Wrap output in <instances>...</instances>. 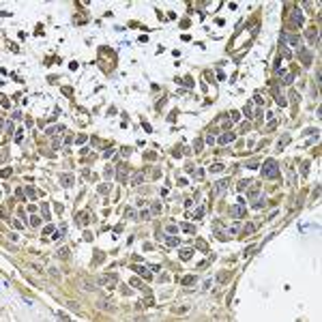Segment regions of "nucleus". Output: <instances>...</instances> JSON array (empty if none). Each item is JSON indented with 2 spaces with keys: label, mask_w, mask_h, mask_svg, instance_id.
I'll list each match as a JSON object with an SVG mask.
<instances>
[{
  "label": "nucleus",
  "mask_w": 322,
  "mask_h": 322,
  "mask_svg": "<svg viewBox=\"0 0 322 322\" xmlns=\"http://www.w3.org/2000/svg\"><path fill=\"white\" fill-rule=\"evenodd\" d=\"M62 238H64V228L60 232H54V241H62Z\"/></svg>",
  "instance_id": "bb28decb"
},
{
  "label": "nucleus",
  "mask_w": 322,
  "mask_h": 322,
  "mask_svg": "<svg viewBox=\"0 0 322 322\" xmlns=\"http://www.w3.org/2000/svg\"><path fill=\"white\" fill-rule=\"evenodd\" d=\"M247 185H249V178H247V181H243L241 185H238V189H245V187H247Z\"/></svg>",
  "instance_id": "a18cd8bd"
},
{
  "label": "nucleus",
  "mask_w": 322,
  "mask_h": 322,
  "mask_svg": "<svg viewBox=\"0 0 322 322\" xmlns=\"http://www.w3.org/2000/svg\"><path fill=\"white\" fill-rule=\"evenodd\" d=\"M58 318H60V320H69V316H67V314H62V312H58Z\"/></svg>",
  "instance_id": "c03bdc74"
},
{
  "label": "nucleus",
  "mask_w": 322,
  "mask_h": 322,
  "mask_svg": "<svg viewBox=\"0 0 322 322\" xmlns=\"http://www.w3.org/2000/svg\"><path fill=\"white\" fill-rule=\"evenodd\" d=\"M166 232H168V234H176V232H178V228H176V226H168V228H166Z\"/></svg>",
  "instance_id": "7c9ffc66"
},
{
  "label": "nucleus",
  "mask_w": 322,
  "mask_h": 322,
  "mask_svg": "<svg viewBox=\"0 0 322 322\" xmlns=\"http://www.w3.org/2000/svg\"><path fill=\"white\" fill-rule=\"evenodd\" d=\"M228 185H230V181H228V178L219 181L215 187H213V193H215V195H223V193H226V189H228Z\"/></svg>",
  "instance_id": "7ed1b4c3"
},
{
  "label": "nucleus",
  "mask_w": 322,
  "mask_h": 322,
  "mask_svg": "<svg viewBox=\"0 0 322 322\" xmlns=\"http://www.w3.org/2000/svg\"><path fill=\"white\" fill-rule=\"evenodd\" d=\"M105 176H107V178H112V176H114V170H112V168H110V166H107V168H105Z\"/></svg>",
  "instance_id": "c9c22d12"
},
{
  "label": "nucleus",
  "mask_w": 322,
  "mask_h": 322,
  "mask_svg": "<svg viewBox=\"0 0 322 322\" xmlns=\"http://www.w3.org/2000/svg\"><path fill=\"white\" fill-rule=\"evenodd\" d=\"M148 217H150V215H148V211H140V219H144V221H146Z\"/></svg>",
  "instance_id": "72a5a7b5"
},
{
  "label": "nucleus",
  "mask_w": 322,
  "mask_h": 322,
  "mask_svg": "<svg viewBox=\"0 0 322 322\" xmlns=\"http://www.w3.org/2000/svg\"><path fill=\"white\" fill-rule=\"evenodd\" d=\"M288 142H290V135H283V138L279 140V148H283V146H286Z\"/></svg>",
  "instance_id": "c85d7f7f"
},
{
  "label": "nucleus",
  "mask_w": 322,
  "mask_h": 322,
  "mask_svg": "<svg viewBox=\"0 0 322 322\" xmlns=\"http://www.w3.org/2000/svg\"><path fill=\"white\" fill-rule=\"evenodd\" d=\"M307 37H309V41L314 43V39H318V32H316V30H309V32H307Z\"/></svg>",
  "instance_id": "c756f323"
},
{
  "label": "nucleus",
  "mask_w": 322,
  "mask_h": 322,
  "mask_svg": "<svg viewBox=\"0 0 322 322\" xmlns=\"http://www.w3.org/2000/svg\"><path fill=\"white\" fill-rule=\"evenodd\" d=\"M301 62L305 64V67H309V64H312V54L305 52V50H301Z\"/></svg>",
  "instance_id": "9b49d317"
},
{
  "label": "nucleus",
  "mask_w": 322,
  "mask_h": 322,
  "mask_svg": "<svg viewBox=\"0 0 322 322\" xmlns=\"http://www.w3.org/2000/svg\"><path fill=\"white\" fill-rule=\"evenodd\" d=\"M80 221L86 223V221H88V215H86V213H82V215H80Z\"/></svg>",
  "instance_id": "a19ab883"
},
{
  "label": "nucleus",
  "mask_w": 322,
  "mask_h": 322,
  "mask_svg": "<svg viewBox=\"0 0 322 322\" xmlns=\"http://www.w3.org/2000/svg\"><path fill=\"white\" fill-rule=\"evenodd\" d=\"M62 129H64V127H60V125H54V127H47V129H45V133H47V135H54V133H56V131H58V133H60Z\"/></svg>",
  "instance_id": "dca6fc26"
},
{
  "label": "nucleus",
  "mask_w": 322,
  "mask_h": 322,
  "mask_svg": "<svg viewBox=\"0 0 322 322\" xmlns=\"http://www.w3.org/2000/svg\"><path fill=\"white\" fill-rule=\"evenodd\" d=\"M281 75H283V84H292V82H294V75L292 73H281Z\"/></svg>",
  "instance_id": "4be33fe9"
},
{
  "label": "nucleus",
  "mask_w": 322,
  "mask_h": 322,
  "mask_svg": "<svg viewBox=\"0 0 322 322\" xmlns=\"http://www.w3.org/2000/svg\"><path fill=\"white\" fill-rule=\"evenodd\" d=\"M144 178H146V174H144V172H138L131 183H133V185H142V183H144Z\"/></svg>",
  "instance_id": "ddd939ff"
},
{
  "label": "nucleus",
  "mask_w": 322,
  "mask_h": 322,
  "mask_svg": "<svg viewBox=\"0 0 322 322\" xmlns=\"http://www.w3.org/2000/svg\"><path fill=\"white\" fill-rule=\"evenodd\" d=\"M181 228H183L187 234H193V232H195V226H191V223H181Z\"/></svg>",
  "instance_id": "aec40b11"
},
{
  "label": "nucleus",
  "mask_w": 322,
  "mask_h": 322,
  "mask_svg": "<svg viewBox=\"0 0 322 322\" xmlns=\"http://www.w3.org/2000/svg\"><path fill=\"white\" fill-rule=\"evenodd\" d=\"M116 176H118V181H120V183H127V166H125V163H120V166H118Z\"/></svg>",
  "instance_id": "0eeeda50"
},
{
  "label": "nucleus",
  "mask_w": 322,
  "mask_h": 322,
  "mask_svg": "<svg viewBox=\"0 0 322 322\" xmlns=\"http://www.w3.org/2000/svg\"><path fill=\"white\" fill-rule=\"evenodd\" d=\"M262 176L264 178H277L279 176V163L273 161V159L264 161V166H262Z\"/></svg>",
  "instance_id": "f257e3e1"
},
{
  "label": "nucleus",
  "mask_w": 322,
  "mask_h": 322,
  "mask_svg": "<svg viewBox=\"0 0 322 322\" xmlns=\"http://www.w3.org/2000/svg\"><path fill=\"white\" fill-rule=\"evenodd\" d=\"M253 101H256V103H258V105H262V103H264V99H262V97H260V95H258V97H256V99H253Z\"/></svg>",
  "instance_id": "49530a36"
},
{
  "label": "nucleus",
  "mask_w": 322,
  "mask_h": 322,
  "mask_svg": "<svg viewBox=\"0 0 322 322\" xmlns=\"http://www.w3.org/2000/svg\"><path fill=\"white\" fill-rule=\"evenodd\" d=\"M234 138H236V135H234L232 131H226V133H223V135H221V138L217 140V142H219L221 146H228V144H232V142H234Z\"/></svg>",
  "instance_id": "20e7f679"
},
{
  "label": "nucleus",
  "mask_w": 322,
  "mask_h": 322,
  "mask_svg": "<svg viewBox=\"0 0 322 322\" xmlns=\"http://www.w3.org/2000/svg\"><path fill=\"white\" fill-rule=\"evenodd\" d=\"M191 253H193L191 247H183V249H178V256H181V260H189V258H191Z\"/></svg>",
  "instance_id": "1a4fd4ad"
},
{
  "label": "nucleus",
  "mask_w": 322,
  "mask_h": 322,
  "mask_svg": "<svg viewBox=\"0 0 322 322\" xmlns=\"http://www.w3.org/2000/svg\"><path fill=\"white\" fill-rule=\"evenodd\" d=\"M73 183H75V181H73V176H71V174H62V176H60V185H62V187H71Z\"/></svg>",
  "instance_id": "9d476101"
},
{
  "label": "nucleus",
  "mask_w": 322,
  "mask_h": 322,
  "mask_svg": "<svg viewBox=\"0 0 322 322\" xmlns=\"http://www.w3.org/2000/svg\"><path fill=\"white\" fill-rule=\"evenodd\" d=\"M150 213H152V215H159V213H161V202H152V204H150Z\"/></svg>",
  "instance_id": "a211bd4d"
},
{
  "label": "nucleus",
  "mask_w": 322,
  "mask_h": 322,
  "mask_svg": "<svg viewBox=\"0 0 322 322\" xmlns=\"http://www.w3.org/2000/svg\"><path fill=\"white\" fill-rule=\"evenodd\" d=\"M21 138H24V131H17L15 133V142H21Z\"/></svg>",
  "instance_id": "58836bf2"
},
{
  "label": "nucleus",
  "mask_w": 322,
  "mask_h": 322,
  "mask_svg": "<svg viewBox=\"0 0 322 322\" xmlns=\"http://www.w3.org/2000/svg\"><path fill=\"white\" fill-rule=\"evenodd\" d=\"M243 230L247 232V234H251V232H256V226H253V223H245V228H243Z\"/></svg>",
  "instance_id": "393cba45"
},
{
  "label": "nucleus",
  "mask_w": 322,
  "mask_h": 322,
  "mask_svg": "<svg viewBox=\"0 0 322 322\" xmlns=\"http://www.w3.org/2000/svg\"><path fill=\"white\" fill-rule=\"evenodd\" d=\"M86 142V135H78V144H84Z\"/></svg>",
  "instance_id": "37998d69"
},
{
  "label": "nucleus",
  "mask_w": 322,
  "mask_h": 322,
  "mask_svg": "<svg viewBox=\"0 0 322 322\" xmlns=\"http://www.w3.org/2000/svg\"><path fill=\"white\" fill-rule=\"evenodd\" d=\"M290 99H292L294 103H298V95H296V92H290Z\"/></svg>",
  "instance_id": "79ce46f5"
},
{
  "label": "nucleus",
  "mask_w": 322,
  "mask_h": 322,
  "mask_svg": "<svg viewBox=\"0 0 322 322\" xmlns=\"http://www.w3.org/2000/svg\"><path fill=\"white\" fill-rule=\"evenodd\" d=\"M208 170H211V172H221V170H223V163H213Z\"/></svg>",
  "instance_id": "5701e85b"
},
{
  "label": "nucleus",
  "mask_w": 322,
  "mask_h": 322,
  "mask_svg": "<svg viewBox=\"0 0 322 322\" xmlns=\"http://www.w3.org/2000/svg\"><path fill=\"white\" fill-rule=\"evenodd\" d=\"M195 281H198V277H195V275H187V277L183 279V286H193Z\"/></svg>",
  "instance_id": "4468645a"
},
{
  "label": "nucleus",
  "mask_w": 322,
  "mask_h": 322,
  "mask_svg": "<svg viewBox=\"0 0 322 322\" xmlns=\"http://www.w3.org/2000/svg\"><path fill=\"white\" fill-rule=\"evenodd\" d=\"M114 281H116V277H114V275H101V277H99V283H101V286H112Z\"/></svg>",
  "instance_id": "6e6552de"
},
{
  "label": "nucleus",
  "mask_w": 322,
  "mask_h": 322,
  "mask_svg": "<svg viewBox=\"0 0 322 322\" xmlns=\"http://www.w3.org/2000/svg\"><path fill=\"white\" fill-rule=\"evenodd\" d=\"M202 215H204V208H202V206H198L195 211L189 213V217H195V219H202Z\"/></svg>",
  "instance_id": "2eb2a0df"
},
{
  "label": "nucleus",
  "mask_w": 322,
  "mask_h": 322,
  "mask_svg": "<svg viewBox=\"0 0 322 322\" xmlns=\"http://www.w3.org/2000/svg\"><path fill=\"white\" fill-rule=\"evenodd\" d=\"M303 24V13H301V9H294L292 11V26H301Z\"/></svg>",
  "instance_id": "39448f33"
},
{
  "label": "nucleus",
  "mask_w": 322,
  "mask_h": 322,
  "mask_svg": "<svg viewBox=\"0 0 322 322\" xmlns=\"http://www.w3.org/2000/svg\"><path fill=\"white\" fill-rule=\"evenodd\" d=\"M133 271L138 273V275L146 277V279H150V271H148V266H142V264H133Z\"/></svg>",
  "instance_id": "423d86ee"
},
{
  "label": "nucleus",
  "mask_w": 322,
  "mask_h": 322,
  "mask_svg": "<svg viewBox=\"0 0 322 322\" xmlns=\"http://www.w3.org/2000/svg\"><path fill=\"white\" fill-rule=\"evenodd\" d=\"M193 247L200 249V251H204V253H208V245H206V241H202V238H198V241H195Z\"/></svg>",
  "instance_id": "f8f14e48"
},
{
  "label": "nucleus",
  "mask_w": 322,
  "mask_h": 322,
  "mask_svg": "<svg viewBox=\"0 0 322 322\" xmlns=\"http://www.w3.org/2000/svg\"><path fill=\"white\" fill-rule=\"evenodd\" d=\"M230 217H234V219H241V217L245 215V204H241V202H238V204H234V206H230Z\"/></svg>",
  "instance_id": "f03ea898"
},
{
  "label": "nucleus",
  "mask_w": 322,
  "mask_h": 322,
  "mask_svg": "<svg viewBox=\"0 0 322 322\" xmlns=\"http://www.w3.org/2000/svg\"><path fill=\"white\" fill-rule=\"evenodd\" d=\"M41 208H43V217H45V219H50V211H47V206H45V204H43V206H41Z\"/></svg>",
  "instance_id": "e433bc0d"
},
{
  "label": "nucleus",
  "mask_w": 322,
  "mask_h": 322,
  "mask_svg": "<svg viewBox=\"0 0 322 322\" xmlns=\"http://www.w3.org/2000/svg\"><path fill=\"white\" fill-rule=\"evenodd\" d=\"M30 223H32V226H39V223H41V219H39V217H37V215H35V217H32V219H30Z\"/></svg>",
  "instance_id": "4c0bfd02"
},
{
  "label": "nucleus",
  "mask_w": 322,
  "mask_h": 322,
  "mask_svg": "<svg viewBox=\"0 0 322 322\" xmlns=\"http://www.w3.org/2000/svg\"><path fill=\"white\" fill-rule=\"evenodd\" d=\"M288 43H290V45H294V47H298V37L290 35V37H288Z\"/></svg>",
  "instance_id": "b1692460"
},
{
  "label": "nucleus",
  "mask_w": 322,
  "mask_h": 322,
  "mask_svg": "<svg viewBox=\"0 0 322 322\" xmlns=\"http://www.w3.org/2000/svg\"><path fill=\"white\" fill-rule=\"evenodd\" d=\"M273 92H275V99H277V103H279V105L283 107V105H286V99H283V95H281V92H279V88H275V90H273Z\"/></svg>",
  "instance_id": "f3484780"
},
{
  "label": "nucleus",
  "mask_w": 322,
  "mask_h": 322,
  "mask_svg": "<svg viewBox=\"0 0 322 322\" xmlns=\"http://www.w3.org/2000/svg\"><path fill=\"white\" fill-rule=\"evenodd\" d=\"M166 243H168V247H178V238L174 236V234H172L170 238H166Z\"/></svg>",
  "instance_id": "6ab92c4d"
},
{
  "label": "nucleus",
  "mask_w": 322,
  "mask_h": 322,
  "mask_svg": "<svg viewBox=\"0 0 322 322\" xmlns=\"http://www.w3.org/2000/svg\"><path fill=\"white\" fill-rule=\"evenodd\" d=\"M107 191H110V185H101L99 187V193H107Z\"/></svg>",
  "instance_id": "473e14b6"
},
{
  "label": "nucleus",
  "mask_w": 322,
  "mask_h": 322,
  "mask_svg": "<svg viewBox=\"0 0 322 322\" xmlns=\"http://www.w3.org/2000/svg\"><path fill=\"white\" fill-rule=\"evenodd\" d=\"M193 148H195V152H200V150H202V142H200V140H195V144H193Z\"/></svg>",
  "instance_id": "f704fd0d"
},
{
  "label": "nucleus",
  "mask_w": 322,
  "mask_h": 322,
  "mask_svg": "<svg viewBox=\"0 0 322 322\" xmlns=\"http://www.w3.org/2000/svg\"><path fill=\"white\" fill-rule=\"evenodd\" d=\"M131 286H135V288H142V290H144V286H142V281L138 279V277H133V279H131Z\"/></svg>",
  "instance_id": "cd10ccee"
},
{
  "label": "nucleus",
  "mask_w": 322,
  "mask_h": 322,
  "mask_svg": "<svg viewBox=\"0 0 322 322\" xmlns=\"http://www.w3.org/2000/svg\"><path fill=\"white\" fill-rule=\"evenodd\" d=\"M4 129H7V133H11V131H13V123L7 120V123H4Z\"/></svg>",
  "instance_id": "2f4dec72"
},
{
  "label": "nucleus",
  "mask_w": 322,
  "mask_h": 322,
  "mask_svg": "<svg viewBox=\"0 0 322 322\" xmlns=\"http://www.w3.org/2000/svg\"><path fill=\"white\" fill-rule=\"evenodd\" d=\"M243 112H245V116H247V118H251V116H253V112H251V101H247V105H245V110H243Z\"/></svg>",
  "instance_id": "412c9836"
},
{
  "label": "nucleus",
  "mask_w": 322,
  "mask_h": 322,
  "mask_svg": "<svg viewBox=\"0 0 322 322\" xmlns=\"http://www.w3.org/2000/svg\"><path fill=\"white\" fill-rule=\"evenodd\" d=\"M26 193H28V195H30V198H37V195H35L37 191H35V189H32V187H28V189H26Z\"/></svg>",
  "instance_id": "ea45409f"
},
{
  "label": "nucleus",
  "mask_w": 322,
  "mask_h": 322,
  "mask_svg": "<svg viewBox=\"0 0 322 322\" xmlns=\"http://www.w3.org/2000/svg\"><path fill=\"white\" fill-rule=\"evenodd\" d=\"M58 258H69V249H67V247L58 249Z\"/></svg>",
  "instance_id": "a878e982"
}]
</instances>
